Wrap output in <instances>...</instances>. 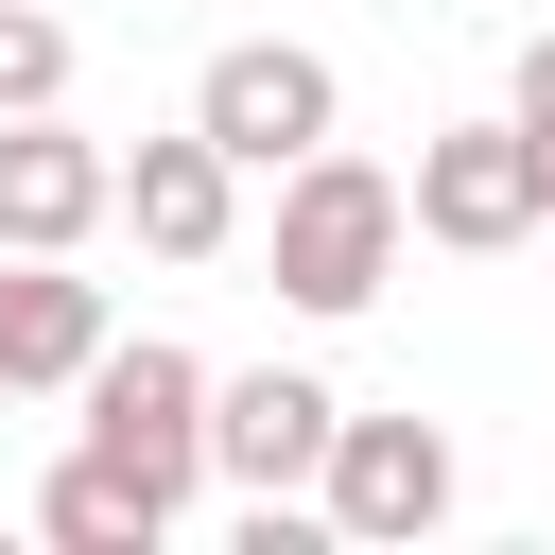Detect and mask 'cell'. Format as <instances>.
I'll use <instances>...</instances> for the list:
<instances>
[{
    "label": "cell",
    "instance_id": "5",
    "mask_svg": "<svg viewBox=\"0 0 555 555\" xmlns=\"http://www.w3.org/2000/svg\"><path fill=\"white\" fill-rule=\"evenodd\" d=\"M330 434H347V399H330L312 364H243V382H208V486H243V503H295V486L330 468Z\"/></svg>",
    "mask_w": 555,
    "mask_h": 555
},
{
    "label": "cell",
    "instance_id": "10",
    "mask_svg": "<svg viewBox=\"0 0 555 555\" xmlns=\"http://www.w3.org/2000/svg\"><path fill=\"white\" fill-rule=\"evenodd\" d=\"M35 538H69V555H156L173 520H156V503H139V486H121L104 451H69V468L35 486Z\"/></svg>",
    "mask_w": 555,
    "mask_h": 555
},
{
    "label": "cell",
    "instance_id": "1",
    "mask_svg": "<svg viewBox=\"0 0 555 555\" xmlns=\"http://www.w3.org/2000/svg\"><path fill=\"white\" fill-rule=\"evenodd\" d=\"M399 243H416V191H399L382 156H347V139H330V156H295V173H278L260 260H278V295H295V312H330V330H347V312H382Z\"/></svg>",
    "mask_w": 555,
    "mask_h": 555
},
{
    "label": "cell",
    "instance_id": "11",
    "mask_svg": "<svg viewBox=\"0 0 555 555\" xmlns=\"http://www.w3.org/2000/svg\"><path fill=\"white\" fill-rule=\"evenodd\" d=\"M35 104H69V17L0 0V121H35Z\"/></svg>",
    "mask_w": 555,
    "mask_h": 555
},
{
    "label": "cell",
    "instance_id": "4",
    "mask_svg": "<svg viewBox=\"0 0 555 555\" xmlns=\"http://www.w3.org/2000/svg\"><path fill=\"white\" fill-rule=\"evenodd\" d=\"M191 121H208L243 173H295V156H330L347 87H330V52H295V35H225V52L191 69Z\"/></svg>",
    "mask_w": 555,
    "mask_h": 555
},
{
    "label": "cell",
    "instance_id": "12",
    "mask_svg": "<svg viewBox=\"0 0 555 555\" xmlns=\"http://www.w3.org/2000/svg\"><path fill=\"white\" fill-rule=\"evenodd\" d=\"M503 104H520V139H538V156H555V17H538V35H520V87H503Z\"/></svg>",
    "mask_w": 555,
    "mask_h": 555
},
{
    "label": "cell",
    "instance_id": "7",
    "mask_svg": "<svg viewBox=\"0 0 555 555\" xmlns=\"http://www.w3.org/2000/svg\"><path fill=\"white\" fill-rule=\"evenodd\" d=\"M87 225H121V156L69 121V104H35V121H0V243H35V260H69Z\"/></svg>",
    "mask_w": 555,
    "mask_h": 555
},
{
    "label": "cell",
    "instance_id": "2",
    "mask_svg": "<svg viewBox=\"0 0 555 555\" xmlns=\"http://www.w3.org/2000/svg\"><path fill=\"white\" fill-rule=\"evenodd\" d=\"M69 399H87L69 451H104L156 520H191V486H208V364H191L173 330H104V364H87Z\"/></svg>",
    "mask_w": 555,
    "mask_h": 555
},
{
    "label": "cell",
    "instance_id": "3",
    "mask_svg": "<svg viewBox=\"0 0 555 555\" xmlns=\"http://www.w3.org/2000/svg\"><path fill=\"white\" fill-rule=\"evenodd\" d=\"M416 243H451V260H503V243H538L555 225V156L520 139V104L503 121H451V139H416Z\"/></svg>",
    "mask_w": 555,
    "mask_h": 555
},
{
    "label": "cell",
    "instance_id": "6",
    "mask_svg": "<svg viewBox=\"0 0 555 555\" xmlns=\"http://www.w3.org/2000/svg\"><path fill=\"white\" fill-rule=\"evenodd\" d=\"M312 503H330V538H434L451 520V434L434 416H347Z\"/></svg>",
    "mask_w": 555,
    "mask_h": 555
},
{
    "label": "cell",
    "instance_id": "8",
    "mask_svg": "<svg viewBox=\"0 0 555 555\" xmlns=\"http://www.w3.org/2000/svg\"><path fill=\"white\" fill-rule=\"evenodd\" d=\"M121 225H139V260H225V243H243V156H225L208 121L139 139V156H121Z\"/></svg>",
    "mask_w": 555,
    "mask_h": 555
},
{
    "label": "cell",
    "instance_id": "9",
    "mask_svg": "<svg viewBox=\"0 0 555 555\" xmlns=\"http://www.w3.org/2000/svg\"><path fill=\"white\" fill-rule=\"evenodd\" d=\"M87 364H104V278L0 243V399H69Z\"/></svg>",
    "mask_w": 555,
    "mask_h": 555
}]
</instances>
